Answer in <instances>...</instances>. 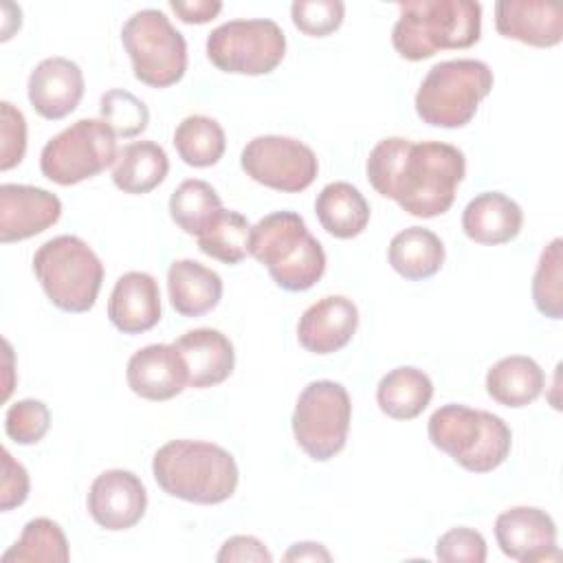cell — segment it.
<instances>
[{
  "label": "cell",
  "instance_id": "6da1fadb",
  "mask_svg": "<svg viewBox=\"0 0 563 563\" xmlns=\"http://www.w3.org/2000/svg\"><path fill=\"white\" fill-rule=\"evenodd\" d=\"M365 169L376 194L396 200L413 218H435L451 209L466 158L449 143L387 136L372 147Z\"/></svg>",
  "mask_w": 563,
  "mask_h": 563
},
{
  "label": "cell",
  "instance_id": "7a4b0ae2",
  "mask_svg": "<svg viewBox=\"0 0 563 563\" xmlns=\"http://www.w3.org/2000/svg\"><path fill=\"white\" fill-rule=\"evenodd\" d=\"M156 484L169 497L191 504H222L240 482L233 455L205 440H169L152 460Z\"/></svg>",
  "mask_w": 563,
  "mask_h": 563
},
{
  "label": "cell",
  "instance_id": "3957f363",
  "mask_svg": "<svg viewBox=\"0 0 563 563\" xmlns=\"http://www.w3.org/2000/svg\"><path fill=\"white\" fill-rule=\"evenodd\" d=\"M391 29L396 53L422 62L446 48H468L482 33V4L475 0H405Z\"/></svg>",
  "mask_w": 563,
  "mask_h": 563
},
{
  "label": "cell",
  "instance_id": "277c9868",
  "mask_svg": "<svg viewBox=\"0 0 563 563\" xmlns=\"http://www.w3.org/2000/svg\"><path fill=\"white\" fill-rule=\"evenodd\" d=\"M249 255H253L273 282L290 292L310 290L325 273V251L295 211L264 216L251 229Z\"/></svg>",
  "mask_w": 563,
  "mask_h": 563
},
{
  "label": "cell",
  "instance_id": "5b68a950",
  "mask_svg": "<svg viewBox=\"0 0 563 563\" xmlns=\"http://www.w3.org/2000/svg\"><path fill=\"white\" fill-rule=\"evenodd\" d=\"M435 449L449 453L471 473H488L501 466L512 446L510 427L495 413L466 405H442L427 424Z\"/></svg>",
  "mask_w": 563,
  "mask_h": 563
},
{
  "label": "cell",
  "instance_id": "8992f818",
  "mask_svg": "<svg viewBox=\"0 0 563 563\" xmlns=\"http://www.w3.org/2000/svg\"><path fill=\"white\" fill-rule=\"evenodd\" d=\"M33 273L53 306L64 312H88L103 282V264L77 235L46 240L33 255Z\"/></svg>",
  "mask_w": 563,
  "mask_h": 563
},
{
  "label": "cell",
  "instance_id": "52a82bcc",
  "mask_svg": "<svg viewBox=\"0 0 563 563\" xmlns=\"http://www.w3.org/2000/svg\"><path fill=\"white\" fill-rule=\"evenodd\" d=\"M493 90V70L479 59H446L429 68L418 92V117L435 128L471 123L482 99Z\"/></svg>",
  "mask_w": 563,
  "mask_h": 563
},
{
  "label": "cell",
  "instance_id": "ba28073f",
  "mask_svg": "<svg viewBox=\"0 0 563 563\" xmlns=\"http://www.w3.org/2000/svg\"><path fill=\"white\" fill-rule=\"evenodd\" d=\"M121 42L141 84L167 88L183 79L187 42L163 11L141 9L132 13L121 29Z\"/></svg>",
  "mask_w": 563,
  "mask_h": 563
},
{
  "label": "cell",
  "instance_id": "9c48e42d",
  "mask_svg": "<svg viewBox=\"0 0 563 563\" xmlns=\"http://www.w3.org/2000/svg\"><path fill=\"white\" fill-rule=\"evenodd\" d=\"M117 134L101 119H79L55 134L40 154L44 178L57 185H77L114 165Z\"/></svg>",
  "mask_w": 563,
  "mask_h": 563
},
{
  "label": "cell",
  "instance_id": "30bf717a",
  "mask_svg": "<svg viewBox=\"0 0 563 563\" xmlns=\"http://www.w3.org/2000/svg\"><path fill=\"white\" fill-rule=\"evenodd\" d=\"M352 402L347 389L334 380L308 383L292 411L297 444L314 462L332 460L347 440Z\"/></svg>",
  "mask_w": 563,
  "mask_h": 563
},
{
  "label": "cell",
  "instance_id": "8fae6325",
  "mask_svg": "<svg viewBox=\"0 0 563 563\" xmlns=\"http://www.w3.org/2000/svg\"><path fill=\"white\" fill-rule=\"evenodd\" d=\"M286 55V35L275 20H229L207 35V57L233 75L273 73Z\"/></svg>",
  "mask_w": 563,
  "mask_h": 563
},
{
  "label": "cell",
  "instance_id": "7c38bea8",
  "mask_svg": "<svg viewBox=\"0 0 563 563\" xmlns=\"http://www.w3.org/2000/svg\"><path fill=\"white\" fill-rule=\"evenodd\" d=\"M240 165L255 183L286 194L303 191L319 172V161L306 143L279 134L251 139L242 150Z\"/></svg>",
  "mask_w": 563,
  "mask_h": 563
},
{
  "label": "cell",
  "instance_id": "4fadbf2b",
  "mask_svg": "<svg viewBox=\"0 0 563 563\" xmlns=\"http://www.w3.org/2000/svg\"><path fill=\"white\" fill-rule=\"evenodd\" d=\"M495 539L499 550L519 563L556 561L561 556L554 519L534 506L504 510L495 519Z\"/></svg>",
  "mask_w": 563,
  "mask_h": 563
},
{
  "label": "cell",
  "instance_id": "5bb4252c",
  "mask_svg": "<svg viewBox=\"0 0 563 563\" xmlns=\"http://www.w3.org/2000/svg\"><path fill=\"white\" fill-rule=\"evenodd\" d=\"M147 508V490L139 475L110 468L95 477L88 490V512L97 526L119 532L136 526Z\"/></svg>",
  "mask_w": 563,
  "mask_h": 563
},
{
  "label": "cell",
  "instance_id": "9a60e30c",
  "mask_svg": "<svg viewBox=\"0 0 563 563\" xmlns=\"http://www.w3.org/2000/svg\"><path fill=\"white\" fill-rule=\"evenodd\" d=\"M62 216V200L33 185H0V242L11 244L53 227Z\"/></svg>",
  "mask_w": 563,
  "mask_h": 563
},
{
  "label": "cell",
  "instance_id": "2e32d148",
  "mask_svg": "<svg viewBox=\"0 0 563 563\" xmlns=\"http://www.w3.org/2000/svg\"><path fill=\"white\" fill-rule=\"evenodd\" d=\"M26 92L40 117L51 121L64 119L84 97V73L68 57H46L31 70Z\"/></svg>",
  "mask_w": 563,
  "mask_h": 563
},
{
  "label": "cell",
  "instance_id": "e0dca14e",
  "mask_svg": "<svg viewBox=\"0 0 563 563\" xmlns=\"http://www.w3.org/2000/svg\"><path fill=\"white\" fill-rule=\"evenodd\" d=\"M356 328V303L343 295H328L303 310L297 323V339L312 354H332L352 341Z\"/></svg>",
  "mask_w": 563,
  "mask_h": 563
},
{
  "label": "cell",
  "instance_id": "ac0fdd59",
  "mask_svg": "<svg viewBox=\"0 0 563 563\" xmlns=\"http://www.w3.org/2000/svg\"><path fill=\"white\" fill-rule=\"evenodd\" d=\"M125 378L136 396L161 402L187 387V367L174 343H152L130 356Z\"/></svg>",
  "mask_w": 563,
  "mask_h": 563
},
{
  "label": "cell",
  "instance_id": "d6986e66",
  "mask_svg": "<svg viewBox=\"0 0 563 563\" xmlns=\"http://www.w3.org/2000/svg\"><path fill=\"white\" fill-rule=\"evenodd\" d=\"M187 367V387L207 389L224 383L235 367L233 343L213 328H196L174 341Z\"/></svg>",
  "mask_w": 563,
  "mask_h": 563
},
{
  "label": "cell",
  "instance_id": "ffe728a7",
  "mask_svg": "<svg viewBox=\"0 0 563 563\" xmlns=\"http://www.w3.org/2000/svg\"><path fill=\"white\" fill-rule=\"evenodd\" d=\"M495 29L508 40L550 48L563 40V13L552 2L499 0L495 4Z\"/></svg>",
  "mask_w": 563,
  "mask_h": 563
},
{
  "label": "cell",
  "instance_id": "44dd1931",
  "mask_svg": "<svg viewBox=\"0 0 563 563\" xmlns=\"http://www.w3.org/2000/svg\"><path fill=\"white\" fill-rule=\"evenodd\" d=\"M108 317L123 334H141L161 321V290L156 279L143 271L123 273L108 301Z\"/></svg>",
  "mask_w": 563,
  "mask_h": 563
},
{
  "label": "cell",
  "instance_id": "7402d4cb",
  "mask_svg": "<svg viewBox=\"0 0 563 563\" xmlns=\"http://www.w3.org/2000/svg\"><path fill=\"white\" fill-rule=\"evenodd\" d=\"M521 224V207L501 191H484L462 211V229L477 244H506L519 235Z\"/></svg>",
  "mask_w": 563,
  "mask_h": 563
},
{
  "label": "cell",
  "instance_id": "603a6c76",
  "mask_svg": "<svg viewBox=\"0 0 563 563\" xmlns=\"http://www.w3.org/2000/svg\"><path fill=\"white\" fill-rule=\"evenodd\" d=\"M172 308L183 317H202L222 299V279L196 260H176L167 271Z\"/></svg>",
  "mask_w": 563,
  "mask_h": 563
},
{
  "label": "cell",
  "instance_id": "cb8c5ba5",
  "mask_svg": "<svg viewBox=\"0 0 563 563\" xmlns=\"http://www.w3.org/2000/svg\"><path fill=\"white\" fill-rule=\"evenodd\" d=\"M545 387V374L541 365L521 354L504 356L486 374L488 396L504 407H528L534 402Z\"/></svg>",
  "mask_w": 563,
  "mask_h": 563
},
{
  "label": "cell",
  "instance_id": "d4e9b609",
  "mask_svg": "<svg viewBox=\"0 0 563 563\" xmlns=\"http://www.w3.org/2000/svg\"><path fill=\"white\" fill-rule=\"evenodd\" d=\"M314 213L321 227L339 240L361 235L369 222V205L365 196L345 180L330 183L319 191Z\"/></svg>",
  "mask_w": 563,
  "mask_h": 563
},
{
  "label": "cell",
  "instance_id": "484cf974",
  "mask_svg": "<svg viewBox=\"0 0 563 563\" xmlns=\"http://www.w3.org/2000/svg\"><path fill=\"white\" fill-rule=\"evenodd\" d=\"M433 398L431 378L411 365L387 372L376 387V402L380 411L394 420L418 418Z\"/></svg>",
  "mask_w": 563,
  "mask_h": 563
},
{
  "label": "cell",
  "instance_id": "4316f807",
  "mask_svg": "<svg viewBox=\"0 0 563 563\" xmlns=\"http://www.w3.org/2000/svg\"><path fill=\"white\" fill-rule=\"evenodd\" d=\"M169 172V158L165 150L154 141H134L125 145L112 167V183L132 196L150 194L156 189Z\"/></svg>",
  "mask_w": 563,
  "mask_h": 563
},
{
  "label": "cell",
  "instance_id": "83f0119b",
  "mask_svg": "<svg viewBox=\"0 0 563 563\" xmlns=\"http://www.w3.org/2000/svg\"><path fill=\"white\" fill-rule=\"evenodd\" d=\"M387 257L398 275L418 282L433 277L442 268L444 244L433 231L424 227H409L391 238Z\"/></svg>",
  "mask_w": 563,
  "mask_h": 563
},
{
  "label": "cell",
  "instance_id": "f1b7e54d",
  "mask_svg": "<svg viewBox=\"0 0 563 563\" xmlns=\"http://www.w3.org/2000/svg\"><path fill=\"white\" fill-rule=\"evenodd\" d=\"M70 559L68 541L59 523L48 517H35L20 539L0 556V563H66Z\"/></svg>",
  "mask_w": 563,
  "mask_h": 563
},
{
  "label": "cell",
  "instance_id": "f546056e",
  "mask_svg": "<svg viewBox=\"0 0 563 563\" xmlns=\"http://www.w3.org/2000/svg\"><path fill=\"white\" fill-rule=\"evenodd\" d=\"M174 147L183 163L191 167H211L227 150L224 130L211 117L189 114L176 125Z\"/></svg>",
  "mask_w": 563,
  "mask_h": 563
},
{
  "label": "cell",
  "instance_id": "4dcf8cb0",
  "mask_svg": "<svg viewBox=\"0 0 563 563\" xmlns=\"http://www.w3.org/2000/svg\"><path fill=\"white\" fill-rule=\"evenodd\" d=\"M222 211V200L218 191L198 178L183 180L169 196L172 220L189 235H200L213 218Z\"/></svg>",
  "mask_w": 563,
  "mask_h": 563
},
{
  "label": "cell",
  "instance_id": "1f68e13d",
  "mask_svg": "<svg viewBox=\"0 0 563 563\" xmlns=\"http://www.w3.org/2000/svg\"><path fill=\"white\" fill-rule=\"evenodd\" d=\"M251 222L240 211L222 209L213 222L196 238L198 249L224 264H240L249 255Z\"/></svg>",
  "mask_w": 563,
  "mask_h": 563
},
{
  "label": "cell",
  "instance_id": "d6a6232c",
  "mask_svg": "<svg viewBox=\"0 0 563 563\" xmlns=\"http://www.w3.org/2000/svg\"><path fill=\"white\" fill-rule=\"evenodd\" d=\"M563 242L554 238L539 257L534 277H532V299L537 310L543 317L561 319L563 317Z\"/></svg>",
  "mask_w": 563,
  "mask_h": 563
},
{
  "label": "cell",
  "instance_id": "836d02e7",
  "mask_svg": "<svg viewBox=\"0 0 563 563\" xmlns=\"http://www.w3.org/2000/svg\"><path fill=\"white\" fill-rule=\"evenodd\" d=\"M99 112L101 121H106L110 130L123 139L139 136L150 123L147 106L136 95L123 88H112L103 92L99 101Z\"/></svg>",
  "mask_w": 563,
  "mask_h": 563
},
{
  "label": "cell",
  "instance_id": "e575fe53",
  "mask_svg": "<svg viewBox=\"0 0 563 563\" xmlns=\"http://www.w3.org/2000/svg\"><path fill=\"white\" fill-rule=\"evenodd\" d=\"M51 427V411L42 400L24 398L4 413V431L18 444H37Z\"/></svg>",
  "mask_w": 563,
  "mask_h": 563
},
{
  "label": "cell",
  "instance_id": "d590c367",
  "mask_svg": "<svg viewBox=\"0 0 563 563\" xmlns=\"http://www.w3.org/2000/svg\"><path fill=\"white\" fill-rule=\"evenodd\" d=\"M292 24L310 35V37H325L334 33L343 18L345 4L341 0H297L290 4Z\"/></svg>",
  "mask_w": 563,
  "mask_h": 563
},
{
  "label": "cell",
  "instance_id": "8d00e7d4",
  "mask_svg": "<svg viewBox=\"0 0 563 563\" xmlns=\"http://www.w3.org/2000/svg\"><path fill=\"white\" fill-rule=\"evenodd\" d=\"M26 152V119L9 101L0 103V169L20 165Z\"/></svg>",
  "mask_w": 563,
  "mask_h": 563
},
{
  "label": "cell",
  "instance_id": "74e56055",
  "mask_svg": "<svg viewBox=\"0 0 563 563\" xmlns=\"http://www.w3.org/2000/svg\"><path fill=\"white\" fill-rule=\"evenodd\" d=\"M435 556L444 563H484L486 541L484 537L466 526L451 528L435 543Z\"/></svg>",
  "mask_w": 563,
  "mask_h": 563
},
{
  "label": "cell",
  "instance_id": "f35d334b",
  "mask_svg": "<svg viewBox=\"0 0 563 563\" xmlns=\"http://www.w3.org/2000/svg\"><path fill=\"white\" fill-rule=\"evenodd\" d=\"M29 473L13 460V455L2 449V482H0V508L7 512L15 506H22L29 497Z\"/></svg>",
  "mask_w": 563,
  "mask_h": 563
},
{
  "label": "cell",
  "instance_id": "ab89813d",
  "mask_svg": "<svg viewBox=\"0 0 563 563\" xmlns=\"http://www.w3.org/2000/svg\"><path fill=\"white\" fill-rule=\"evenodd\" d=\"M218 563H231V561H257V563H271L273 554L266 550V545L251 534H235L227 539L216 556Z\"/></svg>",
  "mask_w": 563,
  "mask_h": 563
},
{
  "label": "cell",
  "instance_id": "60d3db41",
  "mask_svg": "<svg viewBox=\"0 0 563 563\" xmlns=\"http://www.w3.org/2000/svg\"><path fill=\"white\" fill-rule=\"evenodd\" d=\"M169 7L187 24L211 22L222 11L220 0H169Z\"/></svg>",
  "mask_w": 563,
  "mask_h": 563
},
{
  "label": "cell",
  "instance_id": "b9f144b4",
  "mask_svg": "<svg viewBox=\"0 0 563 563\" xmlns=\"http://www.w3.org/2000/svg\"><path fill=\"white\" fill-rule=\"evenodd\" d=\"M284 561H332V554L314 541H301L290 545V550L284 554Z\"/></svg>",
  "mask_w": 563,
  "mask_h": 563
}]
</instances>
